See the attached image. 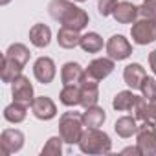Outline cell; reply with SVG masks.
I'll return each instance as SVG.
<instances>
[{
	"label": "cell",
	"instance_id": "603a6c76",
	"mask_svg": "<svg viewBox=\"0 0 156 156\" xmlns=\"http://www.w3.org/2000/svg\"><path fill=\"white\" fill-rule=\"evenodd\" d=\"M28 105L20 103V101H13L11 105H8L4 108V118L9 121V123H20L26 119V114H28Z\"/></svg>",
	"mask_w": 156,
	"mask_h": 156
},
{
	"label": "cell",
	"instance_id": "cb8c5ba5",
	"mask_svg": "<svg viewBox=\"0 0 156 156\" xmlns=\"http://www.w3.org/2000/svg\"><path fill=\"white\" fill-rule=\"evenodd\" d=\"M79 46L87 51V53H98L101 48H103V39L99 33L96 31H88L85 35H81V42Z\"/></svg>",
	"mask_w": 156,
	"mask_h": 156
},
{
	"label": "cell",
	"instance_id": "484cf974",
	"mask_svg": "<svg viewBox=\"0 0 156 156\" xmlns=\"http://www.w3.org/2000/svg\"><path fill=\"white\" fill-rule=\"evenodd\" d=\"M20 73H22V66L4 55V59H2V81L4 83H13Z\"/></svg>",
	"mask_w": 156,
	"mask_h": 156
},
{
	"label": "cell",
	"instance_id": "277c9868",
	"mask_svg": "<svg viewBox=\"0 0 156 156\" xmlns=\"http://www.w3.org/2000/svg\"><path fill=\"white\" fill-rule=\"evenodd\" d=\"M136 145L140 147L141 156L156 154V123L143 121L136 132Z\"/></svg>",
	"mask_w": 156,
	"mask_h": 156
},
{
	"label": "cell",
	"instance_id": "3957f363",
	"mask_svg": "<svg viewBox=\"0 0 156 156\" xmlns=\"http://www.w3.org/2000/svg\"><path fill=\"white\" fill-rule=\"evenodd\" d=\"M83 114L79 112H64L59 118V136L64 140V143H79L83 134Z\"/></svg>",
	"mask_w": 156,
	"mask_h": 156
},
{
	"label": "cell",
	"instance_id": "ac0fdd59",
	"mask_svg": "<svg viewBox=\"0 0 156 156\" xmlns=\"http://www.w3.org/2000/svg\"><path fill=\"white\" fill-rule=\"evenodd\" d=\"M105 119H107V114H105V110H103L101 107H98V105L88 107V108H85V112H83V123H85L87 129H99V127L105 123Z\"/></svg>",
	"mask_w": 156,
	"mask_h": 156
},
{
	"label": "cell",
	"instance_id": "ba28073f",
	"mask_svg": "<svg viewBox=\"0 0 156 156\" xmlns=\"http://www.w3.org/2000/svg\"><path fill=\"white\" fill-rule=\"evenodd\" d=\"M107 53L114 61H123V59L130 57L132 46L123 35H112L108 39V42H107Z\"/></svg>",
	"mask_w": 156,
	"mask_h": 156
},
{
	"label": "cell",
	"instance_id": "1f68e13d",
	"mask_svg": "<svg viewBox=\"0 0 156 156\" xmlns=\"http://www.w3.org/2000/svg\"><path fill=\"white\" fill-rule=\"evenodd\" d=\"M123 154H136V156H141V152H140V147L136 145V147H127V149H123L121 151Z\"/></svg>",
	"mask_w": 156,
	"mask_h": 156
},
{
	"label": "cell",
	"instance_id": "d6a6232c",
	"mask_svg": "<svg viewBox=\"0 0 156 156\" xmlns=\"http://www.w3.org/2000/svg\"><path fill=\"white\" fill-rule=\"evenodd\" d=\"M0 4H2V6H6V4H9V0H0Z\"/></svg>",
	"mask_w": 156,
	"mask_h": 156
},
{
	"label": "cell",
	"instance_id": "ffe728a7",
	"mask_svg": "<svg viewBox=\"0 0 156 156\" xmlns=\"http://www.w3.org/2000/svg\"><path fill=\"white\" fill-rule=\"evenodd\" d=\"M59 99L64 107L81 105V85H64V88L59 94Z\"/></svg>",
	"mask_w": 156,
	"mask_h": 156
},
{
	"label": "cell",
	"instance_id": "5b68a950",
	"mask_svg": "<svg viewBox=\"0 0 156 156\" xmlns=\"http://www.w3.org/2000/svg\"><path fill=\"white\" fill-rule=\"evenodd\" d=\"M130 37L136 44L145 46L156 41V20L152 19H141L132 24L130 28Z\"/></svg>",
	"mask_w": 156,
	"mask_h": 156
},
{
	"label": "cell",
	"instance_id": "836d02e7",
	"mask_svg": "<svg viewBox=\"0 0 156 156\" xmlns=\"http://www.w3.org/2000/svg\"><path fill=\"white\" fill-rule=\"evenodd\" d=\"M75 2H85V0H75Z\"/></svg>",
	"mask_w": 156,
	"mask_h": 156
},
{
	"label": "cell",
	"instance_id": "2e32d148",
	"mask_svg": "<svg viewBox=\"0 0 156 156\" xmlns=\"http://www.w3.org/2000/svg\"><path fill=\"white\" fill-rule=\"evenodd\" d=\"M140 98H141V96H136V94H132L130 90H123V92H119V94L114 98L112 107H114L118 112H129V110H134V108H136Z\"/></svg>",
	"mask_w": 156,
	"mask_h": 156
},
{
	"label": "cell",
	"instance_id": "8992f818",
	"mask_svg": "<svg viewBox=\"0 0 156 156\" xmlns=\"http://www.w3.org/2000/svg\"><path fill=\"white\" fill-rule=\"evenodd\" d=\"M11 96H13V101H20L24 105H31V101L35 99L33 98V85L30 83V79L26 75L20 73L11 83Z\"/></svg>",
	"mask_w": 156,
	"mask_h": 156
},
{
	"label": "cell",
	"instance_id": "5bb4252c",
	"mask_svg": "<svg viewBox=\"0 0 156 156\" xmlns=\"http://www.w3.org/2000/svg\"><path fill=\"white\" fill-rule=\"evenodd\" d=\"M145 77H147L145 68H143L141 64H138V62L127 64L125 70H123V79H125V83H127L132 90H140V88H141V83H143Z\"/></svg>",
	"mask_w": 156,
	"mask_h": 156
},
{
	"label": "cell",
	"instance_id": "52a82bcc",
	"mask_svg": "<svg viewBox=\"0 0 156 156\" xmlns=\"http://www.w3.org/2000/svg\"><path fill=\"white\" fill-rule=\"evenodd\" d=\"M0 145H2L4 156L19 152L24 147V134L17 129H6V130H2V136H0Z\"/></svg>",
	"mask_w": 156,
	"mask_h": 156
},
{
	"label": "cell",
	"instance_id": "9c48e42d",
	"mask_svg": "<svg viewBox=\"0 0 156 156\" xmlns=\"http://www.w3.org/2000/svg\"><path fill=\"white\" fill-rule=\"evenodd\" d=\"M30 107H31L33 116H35L37 119H42V121H50V119H53L55 114H57V107H55V103H53L50 98H46V96L35 98V99L31 101Z\"/></svg>",
	"mask_w": 156,
	"mask_h": 156
},
{
	"label": "cell",
	"instance_id": "7402d4cb",
	"mask_svg": "<svg viewBox=\"0 0 156 156\" xmlns=\"http://www.w3.org/2000/svg\"><path fill=\"white\" fill-rule=\"evenodd\" d=\"M138 123H136V118H132V116H123V118H119L116 123H114V130L118 132V136H121V138H130V136H134L136 132H138Z\"/></svg>",
	"mask_w": 156,
	"mask_h": 156
},
{
	"label": "cell",
	"instance_id": "e0dca14e",
	"mask_svg": "<svg viewBox=\"0 0 156 156\" xmlns=\"http://www.w3.org/2000/svg\"><path fill=\"white\" fill-rule=\"evenodd\" d=\"M51 41V30L46 24H35L30 30V42L35 48H46Z\"/></svg>",
	"mask_w": 156,
	"mask_h": 156
},
{
	"label": "cell",
	"instance_id": "8fae6325",
	"mask_svg": "<svg viewBox=\"0 0 156 156\" xmlns=\"http://www.w3.org/2000/svg\"><path fill=\"white\" fill-rule=\"evenodd\" d=\"M33 75L42 85H48L55 77V62L50 57H39L33 64Z\"/></svg>",
	"mask_w": 156,
	"mask_h": 156
},
{
	"label": "cell",
	"instance_id": "83f0119b",
	"mask_svg": "<svg viewBox=\"0 0 156 156\" xmlns=\"http://www.w3.org/2000/svg\"><path fill=\"white\" fill-rule=\"evenodd\" d=\"M140 90H141V96H143L147 101L156 99V79H154V77H145Z\"/></svg>",
	"mask_w": 156,
	"mask_h": 156
},
{
	"label": "cell",
	"instance_id": "f546056e",
	"mask_svg": "<svg viewBox=\"0 0 156 156\" xmlns=\"http://www.w3.org/2000/svg\"><path fill=\"white\" fill-rule=\"evenodd\" d=\"M118 4H119V0H99L98 2V11H99V15L108 17V15L114 13Z\"/></svg>",
	"mask_w": 156,
	"mask_h": 156
},
{
	"label": "cell",
	"instance_id": "4dcf8cb0",
	"mask_svg": "<svg viewBox=\"0 0 156 156\" xmlns=\"http://www.w3.org/2000/svg\"><path fill=\"white\" fill-rule=\"evenodd\" d=\"M149 64H151V68H152V72H154V75H156V50H152V51L149 53Z\"/></svg>",
	"mask_w": 156,
	"mask_h": 156
},
{
	"label": "cell",
	"instance_id": "d6986e66",
	"mask_svg": "<svg viewBox=\"0 0 156 156\" xmlns=\"http://www.w3.org/2000/svg\"><path fill=\"white\" fill-rule=\"evenodd\" d=\"M136 119H141V121H151V123H156V99L152 101H147L143 96L140 98L136 108Z\"/></svg>",
	"mask_w": 156,
	"mask_h": 156
},
{
	"label": "cell",
	"instance_id": "f1b7e54d",
	"mask_svg": "<svg viewBox=\"0 0 156 156\" xmlns=\"http://www.w3.org/2000/svg\"><path fill=\"white\" fill-rule=\"evenodd\" d=\"M140 15H141V19L156 20V0H145L140 6Z\"/></svg>",
	"mask_w": 156,
	"mask_h": 156
},
{
	"label": "cell",
	"instance_id": "d4e9b609",
	"mask_svg": "<svg viewBox=\"0 0 156 156\" xmlns=\"http://www.w3.org/2000/svg\"><path fill=\"white\" fill-rule=\"evenodd\" d=\"M4 55H6V57H9L11 61H15L17 64H20L22 68H24V66H26V62L30 61V50H28L24 44H20V42L11 44Z\"/></svg>",
	"mask_w": 156,
	"mask_h": 156
},
{
	"label": "cell",
	"instance_id": "9a60e30c",
	"mask_svg": "<svg viewBox=\"0 0 156 156\" xmlns=\"http://www.w3.org/2000/svg\"><path fill=\"white\" fill-rule=\"evenodd\" d=\"M140 15V8L134 6L132 2H119L112 13V17L116 19V22L119 24H130L136 20V17Z\"/></svg>",
	"mask_w": 156,
	"mask_h": 156
},
{
	"label": "cell",
	"instance_id": "4fadbf2b",
	"mask_svg": "<svg viewBox=\"0 0 156 156\" xmlns=\"http://www.w3.org/2000/svg\"><path fill=\"white\" fill-rule=\"evenodd\" d=\"M87 75V70L79 62H66L61 70L62 85H79Z\"/></svg>",
	"mask_w": 156,
	"mask_h": 156
},
{
	"label": "cell",
	"instance_id": "30bf717a",
	"mask_svg": "<svg viewBox=\"0 0 156 156\" xmlns=\"http://www.w3.org/2000/svg\"><path fill=\"white\" fill-rule=\"evenodd\" d=\"M87 70V75L92 77L96 81H103L105 77H108L112 72H114V59H107V57H99V59H94Z\"/></svg>",
	"mask_w": 156,
	"mask_h": 156
},
{
	"label": "cell",
	"instance_id": "7c38bea8",
	"mask_svg": "<svg viewBox=\"0 0 156 156\" xmlns=\"http://www.w3.org/2000/svg\"><path fill=\"white\" fill-rule=\"evenodd\" d=\"M79 85H81V107L88 108V107L98 105V101H99V87H98V81L92 79V77H88V75H85V79Z\"/></svg>",
	"mask_w": 156,
	"mask_h": 156
},
{
	"label": "cell",
	"instance_id": "44dd1931",
	"mask_svg": "<svg viewBox=\"0 0 156 156\" xmlns=\"http://www.w3.org/2000/svg\"><path fill=\"white\" fill-rule=\"evenodd\" d=\"M57 42L61 48L64 50H72L75 46H79L81 42V35L77 30H72V28H61L59 33H57Z\"/></svg>",
	"mask_w": 156,
	"mask_h": 156
},
{
	"label": "cell",
	"instance_id": "4316f807",
	"mask_svg": "<svg viewBox=\"0 0 156 156\" xmlns=\"http://www.w3.org/2000/svg\"><path fill=\"white\" fill-rule=\"evenodd\" d=\"M62 138L61 136H51L48 141H46V145L42 147V151H41V154L42 156H59L61 152H62Z\"/></svg>",
	"mask_w": 156,
	"mask_h": 156
},
{
	"label": "cell",
	"instance_id": "7a4b0ae2",
	"mask_svg": "<svg viewBox=\"0 0 156 156\" xmlns=\"http://www.w3.org/2000/svg\"><path fill=\"white\" fill-rule=\"evenodd\" d=\"M79 149L85 154H107L112 149V141L110 136L99 129H87L81 134L79 140Z\"/></svg>",
	"mask_w": 156,
	"mask_h": 156
},
{
	"label": "cell",
	"instance_id": "6da1fadb",
	"mask_svg": "<svg viewBox=\"0 0 156 156\" xmlns=\"http://www.w3.org/2000/svg\"><path fill=\"white\" fill-rule=\"evenodd\" d=\"M48 13L53 20L61 22L62 28L81 31L88 26V13L68 0H51L48 4Z\"/></svg>",
	"mask_w": 156,
	"mask_h": 156
}]
</instances>
